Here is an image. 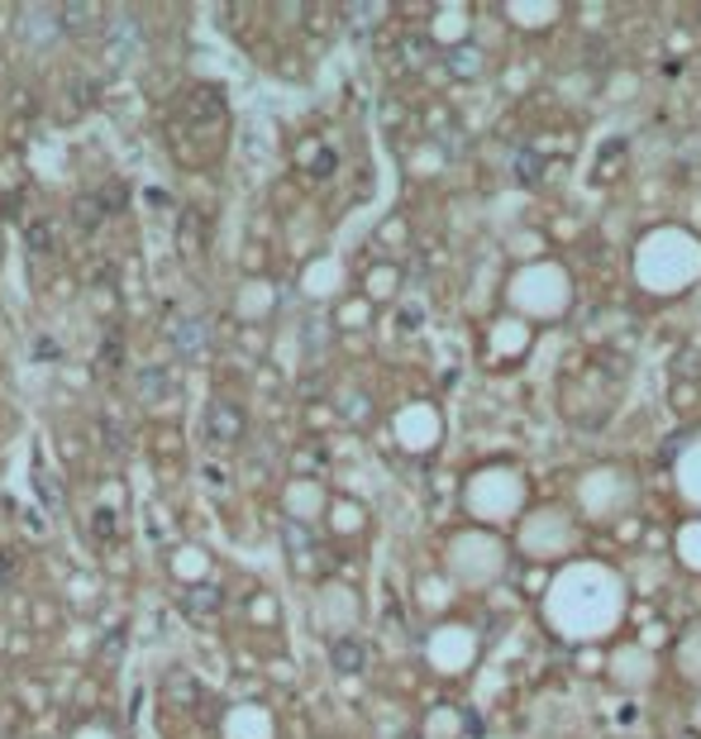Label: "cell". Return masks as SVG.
<instances>
[{"label":"cell","mask_w":701,"mask_h":739,"mask_svg":"<svg viewBox=\"0 0 701 739\" xmlns=\"http://www.w3.org/2000/svg\"><path fill=\"white\" fill-rule=\"evenodd\" d=\"M243 434H249V415H243V405L229 401V396H215L206 405V439L215 448H234V444H243Z\"/></svg>","instance_id":"obj_1"},{"label":"cell","mask_w":701,"mask_h":739,"mask_svg":"<svg viewBox=\"0 0 701 739\" xmlns=\"http://www.w3.org/2000/svg\"><path fill=\"white\" fill-rule=\"evenodd\" d=\"M143 43H149V34H143L139 10H114L110 20H106V48H110L114 63H129V57H139Z\"/></svg>","instance_id":"obj_2"},{"label":"cell","mask_w":701,"mask_h":739,"mask_svg":"<svg viewBox=\"0 0 701 739\" xmlns=\"http://www.w3.org/2000/svg\"><path fill=\"white\" fill-rule=\"evenodd\" d=\"M167 344H172V354H177L182 363H200V358L210 354V325H206V315H182V320H172Z\"/></svg>","instance_id":"obj_3"},{"label":"cell","mask_w":701,"mask_h":739,"mask_svg":"<svg viewBox=\"0 0 701 739\" xmlns=\"http://www.w3.org/2000/svg\"><path fill=\"white\" fill-rule=\"evenodd\" d=\"M20 34L29 43H53L57 34H63V24H57V6H24L20 10Z\"/></svg>","instance_id":"obj_4"},{"label":"cell","mask_w":701,"mask_h":739,"mask_svg":"<svg viewBox=\"0 0 701 739\" xmlns=\"http://www.w3.org/2000/svg\"><path fill=\"white\" fill-rule=\"evenodd\" d=\"M224 606V587H215V583H191V587H182V616H191V620H206L215 616Z\"/></svg>","instance_id":"obj_5"},{"label":"cell","mask_w":701,"mask_h":739,"mask_svg":"<svg viewBox=\"0 0 701 739\" xmlns=\"http://www.w3.org/2000/svg\"><path fill=\"white\" fill-rule=\"evenodd\" d=\"M329 663H335V673L358 677V673L368 669V644H363V640H353V634H343V640L329 644Z\"/></svg>","instance_id":"obj_6"},{"label":"cell","mask_w":701,"mask_h":739,"mask_svg":"<svg viewBox=\"0 0 701 739\" xmlns=\"http://www.w3.org/2000/svg\"><path fill=\"white\" fill-rule=\"evenodd\" d=\"M163 697L191 711V706H200V702H206V692H200V683H196L191 673H182V669H167V673H163Z\"/></svg>","instance_id":"obj_7"},{"label":"cell","mask_w":701,"mask_h":739,"mask_svg":"<svg viewBox=\"0 0 701 739\" xmlns=\"http://www.w3.org/2000/svg\"><path fill=\"white\" fill-rule=\"evenodd\" d=\"M57 24H63V34H86V29L100 24V6H91V0H67V6H57Z\"/></svg>","instance_id":"obj_8"},{"label":"cell","mask_w":701,"mask_h":739,"mask_svg":"<svg viewBox=\"0 0 701 739\" xmlns=\"http://www.w3.org/2000/svg\"><path fill=\"white\" fill-rule=\"evenodd\" d=\"M106 200H100V192H81L77 200H72V220H77L81 229H96V225H106Z\"/></svg>","instance_id":"obj_9"},{"label":"cell","mask_w":701,"mask_h":739,"mask_svg":"<svg viewBox=\"0 0 701 739\" xmlns=\"http://www.w3.org/2000/svg\"><path fill=\"white\" fill-rule=\"evenodd\" d=\"M134 387H139V396L143 401H163V396H172V372L167 368H143L139 377H134Z\"/></svg>","instance_id":"obj_10"},{"label":"cell","mask_w":701,"mask_h":739,"mask_svg":"<svg viewBox=\"0 0 701 739\" xmlns=\"http://www.w3.org/2000/svg\"><path fill=\"white\" fill-rule=\"evenodd\" d=\"M24 243H29V253H34V258H48L57 249V225L53 220H34L24 229Z\"/></svg>","instance_id":"obj_11"},{"label":"cell","mask_w":701,"mask_h":739,"mask_svg":"<svg viewBox=\"0 0 701 739\" xmlns=\"http://www.w3.org/2000/svg\"><path fill=\"white\" fill-rule=\"evenodd\" d=\"M96 368H100V372H120V368H124V339H120V329H110V335L100 339Z\"/></svg>","instance_id":"obj_12"},{"label":"cell","mask_w":701,"mask_h":739,"mask_svg":"<svg viewBox=\"0 0 701 739\" xmlns=\"http://www.w3.org/2000/svg\"><path fill=\"white\" fill-rule=\"evenodd\" d=\"M511 167H515V182H521V186H539L544 182V157L535 149H521Z\"/></svg>","instance_id":"obj_13"},{"label":"cell","mask_w":701,"mask_h":739,"mask_svg":"<svg viewBox=\"0 0 701 739\" xmlns=\"http://www.w3.org/2000/svg\"><path fill=\"white\" fill-rule=\"evenodd\" d=\"M34 487H39V497H43V506H48L53 515L63 511V487H57V477L48 468H34Z\"/></svg>","instance_id":"obj_14"},{"label":"cell","mask_w":701,"mask_h":739,"mask_svg":"<svg viewBox=\"0 0 701 739\" xmlns=\"http://www.w3.org/2000/svg\"><path fill=\"white\" fill-rule=\"evenodd\" d=\"M91 534H96L100 544L114 540V534H120V515H114L110 506H96V515H91Z\"/></svg>","instance_id":"obj_15"},{"label":"cell","mask_w":701,"mask_h":739,"mask_svg":"<svg viewBox=\"0 0 701 739\" xmlns=\"http://www.w3.org/2000/svg\"><path fill=\"white\" fill-rule=\"evenodd\" d=\"M478 67H482V53L478 48H453L449 53V72H453V77H472Z\"/></svg>","instance_id":"obj_16"},{"label":"cell","mask_w":701,"mask_h":739,"mask_svg":"<svg viewBox=\"0 0 701 739\" xmlns=\"http://www.w3.org/2000/svg\"><path fill=\"white\" fill-rule=\"evenodd\" d=\"M282 540H286L292 554H306V548H315V534L306 525H296V520H286V525H282Z\"/></svg>","instance_id":"obj_17"},{"label":"cell","mask_w":701,"mask_h":739,"mask_svg":"<svg viewBox=\"0 0 701 739\" xmlns=\"http://www.w3.org/2000/svg\"><path fill=\"white\" fill-rule=\"evenodd\" d=\"M335 167H339V153L335 149H320V153L310 157V177H329Z\"/></svg>","instance_id":"obj_18"},{"label":"cell","mask_w":701,"mask_h":739,"mask_svg":"<svg viewBox=\"0 0 701 739\" xmlns=\"http://www.w3.org/2000/svg\"><path fill=\"white\" fill-rule=\"evenodd\" d=\"M14 573H20V558H14V548H0V587H10Z\"/></svg>","instance_id":"obj_19"},{"label":"cell","mask_w":701,"mask_h":739,"mask_svg":"<svg viewBox=\"0 0 701 739\" xmlns=\"http://www.w3.org/2000/svg\"><path fill=\"white\" fill-rule=\"evenodd\" d=\"M100 439L110 444V454H124V430L110 425V420H100Z\"/></svg>","instance_id":"obj_20"},{"label":"cell","mask_w":701,"mask_h":739,"mask_svg":"<svg viewBox=\"0 0 701 739\" xmlns=\"http://www.w3.org/2000/svg\"><path fill=\"white\" fill-rule=\"evenodd\" d=\"M57 354H63V349H57V339H48V335L34 339V358H39V363H53Z\"/></svg>","instance_id":"obj_21"}]
</instances>
